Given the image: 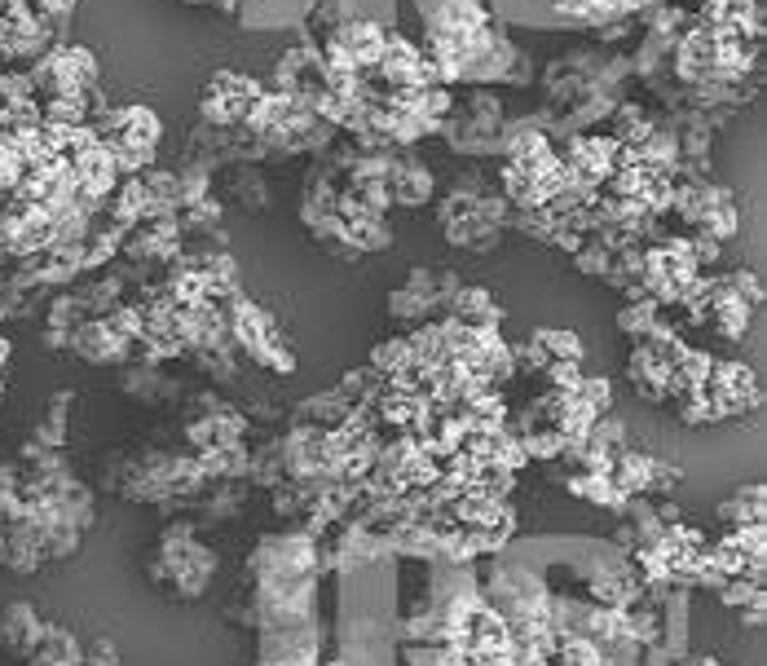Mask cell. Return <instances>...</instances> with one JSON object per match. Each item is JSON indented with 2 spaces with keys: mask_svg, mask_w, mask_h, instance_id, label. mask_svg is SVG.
Returning a JSON list of instances; mask_svg holds the SVG:
<instances>
[{
  "mask_svg": "<svg viewBox=\"0 0 767 666\" xmlns=\"http://www.w3.org/2000/svg\"><path fill=\"white\" fill-rule=\"evenodd\" d=\"M216 552L194 534L190 521H173L164 525L151 560H146V578L151 587L164 596V600H177V604H190V600H203L212 578H216Z\"/></svg>",
  "mask_w": 767,
  "mask_h": 666,
  "instance_id": "obj_2",
  "label": "cell"
},
{
  "mask_svg": "<svg viewBox=\"0 0 767 666\" xmlns=\"http://www.w3.org/2000/svg\"><path fill=\"white\" fill-rule=\"evenodd\" d=\"M609 477H613V486H618L626 499L670 495V490L683 481V473H679L675 464H666V459H657V455H648V451H635V446H626V451L609 464Z\"/></svg>",
  "mask_w": 767,
  "mask_h": 666,
  "instance_id": "obj_4",
  "label": "cell"
},
{
  "mask_svg": "<svg viewBox=\"0 0 767 666\" xmlns=\"http://www.w3.org/2000/svg\"><path fill=\"white\" fill-rule=\"evenodd\" d=\"M763 613H767V596H758V600H749L745 609H736V622H741V626H763Z\"/></svg>",
  "mask_w": 767,
  "mask_h": 666,
  "instance_id": "obj_27",
  "label": "cell"
},
{
  "mask_svg": "<svg viewBox=\"0 0 767 666\" xmlns=\"http://www.w3.org/2000/svg\"><path fill=\"white\" fill-rule=\"evenodd\" d=\"M494 666H525V657H521V653H512V657H503V662H494Z\"/></svg>",
  "mask_w": 767,
  "mask_h": 666,
  "instance_id": "obj_29",
  "label": "cell"
},
{
  "mask_svg": "<svg viewBox=\"0 0 767 666\" xmlns=\"http://www.w3.org/2000/svg\"><path fill=\"white\" fill-rule=\"evenodd\" d=\"M446 318H455L464 326H503V304L486 287H459Z\"/></svg>",
  "mask_w": 767,
  "mask_h": 666,
  "instance_id": "obj_14",
  "label": "cell"
},
{
  "mask_svg": "<svg viewBox=\"0 0 767 666\" xmlns=\"http://www.w3.org/2000/svg\"><path fill=\"white\" fill-rule=\"evenodd\" d=\"M574 265L582 269V274H591V278H609V265H613V252L604 247V243H582L578 252H574Z\"/></svg>",
  "mask_w": 767,
  "mask_h": 666,
  "instance_id": "obj_23",
  "label": "cell"
},
{
  "mask_svg": "<svg viewBox=\"0 0 767 666\" xmlns=\"http://www.w3.org/2000/svg\"><path fill=\"white\" fill-rule=\"evenodd\" d=\"M265 89L238 71H216L208 85H203V98H199V111L208 124H243L247 107L260 98Z\"/></svg>",
  "mask_w": 767,
  "mask_h": 666,
  "instance_id": "obj_5",
  "label": "cell"
},
{
  "mask_svg": "<svg viewBox=\"0 0 767 666\" xmlns=\"http://www.w3.org/2000/svg\"><path fill=\"white\" fill-rule=\"evenodd\" d=\"M763 508H767V490L763 481H749L741 490H732L719 508H714V521L727 525V530H741V525H763Z\"/></svg>",
  "mask_w": 767,
  "mask_h": 666,
  "instance_id": "obj_15",
  "label": "cell"
},
{
  "mask_svg": "<svg viewBox=\"0 0 767 666\" xmlns=\"http://www.w3.org/2000/svg\"><path fill=\"white\" fill-rule=\"evenodd\" d=\"M670 666H727V662H719V657H710V653H683V657H675Z\"/></svg>",
  "mask_w": 767,
  "mask_h": 666,
  "instance_id": "obj_28",
  "label": "cell"
},
{
  "mask_svg": "<svg viewBox=\"0 0 767 666\" xmlns=\"http://www.w3.org/2000/svg\"><path fill=\"white\" fill-rule=\"evenodd\" d=\"M415 358H411V345H407V336H389V341H379L375 349H370V371L379 376V380H393L398 371H407Z\"/></svg>",
  "mask_w": 767,
  "mask_h": 666,
  "instance_id": "obj_18",
  "label": "cell"
},
{
  "mask_svg": "<svg viewBox=\"0 0 767 666\" xmlns=\"http://www.w3.org/2000/svg\"><path fill=\"white\" fill-rule=\"evenodd\" d=\"M383 36H389V32H383L375 19H348L340 32H335V49L357 67V71H375L379 67V54H383Z\"/></svg>",
  "mask_w": 767,
  "mask_h": 666,
  "instance_id": "obj_12",
  "label": "cell"
},
{
  "mask_svg": "<svg viewBox=\"0 0 767 666\" xmlns=\"http://www.w3.org/2000/svg\"><path fill=\"white\" fill-rule=\"evenodd\" d=\"M578 398H582L591 411H600V415H609V411H613V385H609L604 376H582Z\"/></svg>",
  "mask_w": 767,
  "mask_h": 666,
  "instance_id": "obj_25",
  "label": "cell"
},
{
  "mask_svg": "<svg viewBox=\"0 0 767 666\" xmlns=\"http://www.w3.org/2000/svg\"><path fill=\"white\" fill-rule=\"evenodd\" d=\"M653 133H657V124H653L640 107L626 102V107H618V115H613V133H609V137H613L618 146H626V151H640Z\"/></svg>",
  "mask_w": 767,
  "mask_h": 666,
  "instance_id": "obj_17",
  "label": "cell"
},
{
  "mask_svg": "<svg viewBox=\"0 0 767 666\" xmlns=\"http://www.w3.org/2000/svg\"><path fill=\"white\" fill-rule=\"evenodd\" d=\"M749 322H754V309H749L741 296H732V291L723 287V278H714V300H710L701 326H710L714 336H723L727 345H745Z\"/></svg>",
  "mask_w": 767,
  "mask_h": 666,
  "instance_id": "obj_11",
  "label": "cell"
},
{
  "mask_svg": "<svg viewBox=\"0 0 767 666\" xmlns=\"http://www.w3.org/2000/svg\"><path fill=\"white\" fill-rule=\"evenodd\" d=\"M340 578L335 657L344 666H398V556H379Z\"/></svg>",
  "mask_w": 767,
  "mask_h": 666,
  "instance_id": "obj_1",
  "label": "cell"
},
{
  "mask_svg": "<svg viewBox=\"0 0 767 666\" xmlns=\"http://www.w3.org/2000/svg\"><path fill=\"white\" fill-rule=\"evenodd\" d=\"M85 666H120V648L111 640H93L85 648Z\"/></svg>",
  "mask_w": 767,
  "mask_h": 666,
  "instance_id": "obj_26",
  "label": "cell"
},
{
  "mask_svg": "<svg viewBox=\"0 0 767 666\" xmlns=\"http://www.w3.org/2000/svg\"><path fill=\"white\" fill-rule=\"evenodd\" d=\"M203 402V415L186 424V437H190V451H221V446H238L243 433H247V420L238 411H230L225 402H212V398H199Z\"/></svg>",
  "mask_w": 767,
  "mask_h": 666,
  "instance_id": "obj_10",
  "label": "cell"
},
{
  "mask_svg": "<svg viewBox=\"0 0 767 666\" xmlns=\"http://www.w3.org/2000/svg\"><path fill=\"white\" fill-rule=\"evenodd\" d=\"M45 618L36 613V604L27 600H10V604H0V653L14 657V662H27L41 640H45Z\"/></svg>",
  "mask_w": 767,
  "mask_h": 666,
  "instance_id": "obj_9",
  "label": "cell"
},
{
  "mask_svg": "<svg viewBox=\"0 0 767 666\" xmlns=\"http://www.w3.org/2000/svg\"><path fill=\"white\" fill-rule=\"evenodd\" d=\"M767 534L763 525H741V530H727L719 543H710V560L723 578H736V574H763V556H767Z\"/></svg>",
  "mask_w": 767,
  "mask_h": 666,
  "instance_id": "obj_8",
  "label": "cell"
},
{
  "mask_svg": "<svg viewBox=\"0 0 767 666\" xmlns=\"http://www.w3.org/2000/svg\"><path fill=\"white\" fill-rule=\"evenodd\" d=\"M389 195L402 208H424L433 199V173L420 159H411V155L389 159Z\"/></svg>",
  "mask_w": 767,
  "mask_h": 666,
  "instance_id": "obj_13",
  "label": "cell"
},
{
  "mask_svg": "<svg viewBox=\"0 0 767 666\" xmlns=\"http://www.w3.org/2000/svg\"><path fill=\"white\" fill-rule=\"evenodd\" d=\"M582 363H547L543 367V380H547V389H556V393H578V385H582Z\"/></svg>",
  "mask_w": 767,
  "mask_h": 666,
  "instance_id": "obj_24",
  "label": "cell"
},
{
  "mask_svg": "<svg viewBox=\"0 0 767 666\" xmlns=\"http://www.w3.org/2000/svg\"><path fill=\"white\" fill-rule=\"evenodd\" d=\"M521 437V451L525 459H543V464H556L574 442L560 433V429H530V433H516Z\"/></svg>",
  "mask_w": 767,
  "mask_h": 666,
  "instance_id": "obj_20",
  "label": "cell"
},
{
  "mask_svg": "<svg viewBox=\"0 0 767 666\" xmlns=\"http://www.w3.org/2000/svg\"><path fill=\"white\" fill-rule=\"evenodd\" d=\"M697 393L710 402L714 420H741V415H754L763 407V385L745 363H723L719 358L705 389H697Z\"/></svg>",
  "mask_w": 767,
  "mask_h": 666,
  "instance_id": "obj_3",
  "label": "cell"
},
{
  "mask_svg": "<svg viewBox=\"0 0 767 666\" xmlns=\"http://www.w3.org/2000/svg\"><path fill=\"white\" fill-rule=\"evenodd\" d=\"M71 393H54V402H49V420L36 429V446H49V451H58L63 446V437H67V411H71Z\"/></svg>",
  "mask_w": 767,
  "mask_h": 666,
  "instance_id": "obj_22",
  "label": "cell"
},
{
  "mask_svg": "<svg viewBox=\"0 0 767 666\" xmlns=\"http://www.w3.org/2000/svg\"><path fill=\"white\" fill-rule=\"evenodd\" d=\"M120 389L133 393V398H142V402H164V398L177 393L155 367H133V371H124V376H120Z\"/></svg>",
  "mask_w": 767,
  "mask_h": 666,
  "instance_id": "obj_19",
  "label": "cell"
},
{
  "mask_svg": "<svg viewBox=\"0 0 767 666\" xmlns=\"http://www.w3.org/2000/svg\"><path fill=\"white\" fill-rule=\"evenodd\" d=\"M67 349L80 354V358L93 363V367H120V363H129L133 341L120 336L107 313H98V318H85V322L71 331V345H67Z\"/></svg>",
  "mask_w": 767,
  "mask_h": 666,
  "instance_id": "obj_7",
  "label": "cell"
},
{
  "mask_svg": "<svg viewBox=\"0 0 767 666\" xmlns=\"http://www.w3.org/2000/svg\"><path fill=\"white\" fill-rule=\"evenodd\" d=\"M657 309H662V304H657L653 296H644L640 287H626V304L618 309V331H622L626 341H644L648 331H653V322L662 318Z\"/></svg>",
  "mask_w": 767,
  "mask_h": 666,
  "instance_id": "obj_16",
  "label": "cell"
},
{
  "mask_svg": "<svg viewBox=\"0 0 767 666\" xmlns=\"http://www.w3.org/2000/svg\"><path fill=\"white\" fill-rule=\"evenodd\" d=\"M560 159H565V168H569V177L591 181V186H600V190H604V186H609V177L618 173L622 146H618L613 137H604V133H578Z\"/></svg>",
  "mask_w": 767,
  "mask_h": 666,
  "instance_id": "obj_6",
  "label": "cell"
},
{
  "mask_svg": "<svg viewBox=\"0 0 767 666\" xmlns=\"http://www.w3.org/2000/svg\"><path fill=\"white\" fill-rule=\"evenodd\" d=\"M538 336V345H543V354L552 358V363H582V341H578V331H565V326H543V331H534Z\"/></svg>",
  "mask_w": 767,
  "mask_h": 666,
  "instance_id": "obj_21",
  "label": "cell"
}]
</instances>
